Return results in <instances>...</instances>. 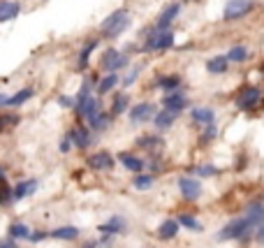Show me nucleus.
<instances>
[{
	"label": "nucleus",
	"mask_w": 264,
	"mask_h": 248,
	"mask_svg": "<svg viewBox=\"0 0 264 248\" xmlns=\"http://www.w3.org/2000/svg\"><path fill=\"white\" fill-rule=\"evenodd\" d=\"M51 237L54 239H67V241H70V239L79 237V230L72 228V225H65V228H56L54 232H51Z\"/></svg>",
	"instance_id": "c85d7f7f"
},
{
	"label": "nucleus",
	"mask_w": 264,
	"mask_h": 248,
	"mask_svg": "<svg viewBox=\"0 0 264 248\" xmlns=\"http://www.w3.org/2000/svg\"><path fill=\"white\" fill-rule=\"evenodd\" d=\"M86 165L90 169H95V172H109V169H114V158L107 151H98L86 158Z\"/></svg>",
	"instance_id": "39448f33"
},
{
	"label": "nucleus",
	"mask_w": 264,
	"mask_h": 248,
	"mask_svg": "<svg viewBox=\"0 0 264 248\" xmlns=\"http://www.w3.org/2000/svg\"><path fill=\"white\" fill-rule=\"evenodd\" d=\"M193 172L200 174V177H215V174H218V169H215L213 165H202V167H195Z\"/></svg>",
	"instance_id": "c9c22d12"
},
{
	"label": "nucleus",
	"mask_w": 264,
	"mask_h": 248,
	"mask_svg": "<svg viewBox=\"0 0 264 248\" xmlns=\"http://www.w3.org/2000/svg\"><path fill=\"white\" fill-rule=\"evenodd\" d=\"M95 243H98V241H88V243H86L84 248H95Z\"/></svg>",
	"instance_id": "c03bdc74"
},
{
	"label": "nucleus",
	"mask_w": 264,
	"mask_h": 248,
	"mask_svg": "<svg viewBox=\"0 0 264 248\" xmlns=\"http://www.w3.org/2000/svg\"><path fill=\"white\" fill-rule=\"evenodd\" d=\"M3 105H7V97L3 95V93H0V107H3Z\"/></svg>",
	"instance_id": "37998d69"
},
{
	"label": "nucleus",
	"mask_w": 264,
	"mask_h": 248,
	"mask_svg": "<svg viewBox=\"0 0 264 248\" xmlns=\"http://www.w3.org/2000/svg\"><path fill=\"white\" fill-rule=\"evenodd\" d=\"M179 232V220H164L158 228V237L160 239H174Z\"/></svg>",
	"instance_id": "5701e85b"
},
{
	"label": "nucleus",
	"mask_w": 264,
	"mask_h": 248,
	"mask_svg": "<svg viewBox=\"0 0 264 248\" xmlns=\"http://www.w3.org/2000/svg\"><path fill=\"white\" fill-rule=\"evenodd\" d=\"M255 239H257L259 243H264V223L257 228V234H255Z\"/></svg>",
	"instance_id": "a19ab883"
},
{
	"label": "nucleus",
	"mask_w": 264,
	"mask_h": 248,
	"mask_svg": "<svg viewBox=\"0 0 264 248\" xmlns=\"http://www.w3.org/2000/svg\"><path fill=\"white\" fill-rule=\"evenodd\" d=\"M227 65H229L227 56H213L206 61V70H209L211 75H223V72H227Z\"/></svg>",
	"instance_id": "6ab92c4d"
},
{
	"label": "nucleus",
	"mask_w": 264,
	"mask_h": 248,
	"mask_svg": "<svg viewBox=\"0 0 264 248\" xmlns=\"http://www.w3.org/2000/svg\"><path fill=\"white\" fill-rule=\"evenodd\" d=\"M88 95H90V84L88 81H84V84H81V88H79V93H77V114L81 112V109H84V105L86 102H88Z\"/></svg>",
	"instance_id": "7c9ffc66"
},
{
	"label": "nucleus",
	"mask_w": 264,
	"mask_h": 248,
	"mask_svg": "<svg viewBox=\"0 0 264 248\" xmlns=\"http://www.w3.org/2000/svg\"><path fill=\"white\" fill-rule=\"evenodd\" d=\"M125 218L123 216H114V218H109L105 225H100V230H102V234H118V232H125Z\"/></svg>",
	"instance_id": "dca6fc26"
},
{
	"label": "nucleus",
	"mask_w": 264,
	"mask_h": 248,
	"mask_svg": "<svg viewBox=\"0 0 264 248\" xmlns=\"http://www.w3.org/2000/svg\"><path fill=\"white\" fill-rule=\"evenodd\" d=\"M259 100H262V91L257 86H246L236 95V107H239L241 112H253L255 107L259 105Z\"/></svg>",
	"instance_id": "7ed1b4c3"
},
{
	"label": "nucleus",
	"mask_w": 264,
	"mask_h": 248,
	"mask_svg": "<svg viewBox=\"0 0 264 248\" xmlns=\"http://www.w3.org/2000/svg\"><path fill=\"white\" fill-rule=\"evenodd\" d=\"M33 95H35V93H33V88H21L16 95L7 97V105H10V107H19V105H23V102H28Z\"/></svg>",
	"instance_id": "cd10ccee"
},
{
	"label": "nucleus",
	"mask_w": 264,
	"mask_h": 248,
	"mask_svg": "<svg viewBox=\"0 0 264 248\" xmlns=\"http://www.w3.org/2000/svg\"><path fill=\"white\" fill-rule=\"evenodd\" d=\"M21 12V5L14 3V0H0V23L5 21H12L16 14Z\"/></svg>",
	"instance_id": "ddd939ff"
},
{
	"label": "nucleus",
	"mask_w": 264,
	"mask_h": 248,
	"mask_svg": "<svg viewBox=\"0 0 264 248\" xmlns=\"http://www.w3.org/2000/svg\"><path fill=\"white\" fill-rule=\"evenodd\" d=\"M193 118L197 123H204V126H213L215 112L211 109V107H195V109H193Z\"/></svg>",
	"instance_id": "f3484780"
},
{
	"label": "nucleus",
	"mask_w": 264,
	"mask_h": 248,
	"mask_svg": "<svg viewBox=\"0 0 264 248\" xmlns=\"http://www.w3.org/2000/svg\"><path fill=\"white\" fill-rule=\"evenodd\" d=\"M253 228H255V225L250 223L246 216L244 218H236V220H232V223L225 225V228L215 234V239H220V241H225V239H239V241H246Z\"/></svg>",
	"instance_id": "f257e3e1"
},
{
	"label": "nucleus",
	"mask_w": 264,
	"mask_h": 248,
	"mask_svg": "<svg viewBox=\"0 0 264 248\" xmlns=\"http://www.w3.org/2000/svg\"><path fill=\"white\" fill-rule=\"evenodd\" d=\"M0 181H5V172H3V167H0Z\"/></svg>",
	"instance_id": "a18cd8bd"
},
{
	"label": "nucleus",
	"mask_w": 264,
	"mask_h": 248,
	"mask_svg": "<svg viewBox=\"0 0 264 248\" xmlns=\"http://www.w3.org/2000/svg\"><path fill=\"white\" fill-rule=\"evenodd\" d=\"M179 12H181V3H172V5H167L162 12H160V16H158V23H155V28H158L160 33L170 31L172 21H174L176 16H179Z\"/></svg>",
	"instance_id": "0eeeda50"
},
{
	"label": "nucleus",
	"mask_w": 264,
	"mask_h": 248,
	"mask_svg": "<svg viewBox=\"0 0 264 248\" xmlns=\"http://www.w3.org/2000/svg\"><path fill=\"white\" fill-rule=\"evenodd\" d=\"M139 72H141V67H135V70H132V72H130V75L123 79V86H132V84L137 81V77H139Z\"/></svg>",
	"instance_id": "e433bc0d"
},
{
	"label": "nucleus",
	"mask_w": 264,
	"mask_h": 248,
	"mask_svg": "<svg viewBox=\"0 0 264 248\" xmlns=\"http://www.w3.org/2000/svg\"><path fill=\"white\" fill-rule=\"evenodd\" d=\"M19 121H21L19 114H0V135L14 130V126H19Z\"/></svg>",
	"instance_id": "393cba45"
},
{
	"label": "nucleus",
	"mask_w": 264,
	"mask_h": 248,
	"mask_svg": "<svg viewBox=\"0 0 264 248\" xmlns=\"http://www.w3.org/2000/svg\"><path fill=\"white\" fill-rule=\"evenodd\" d=\"M10 237L12 239H28L30 232H28V228H26L23 223H12L10 225Z\"/></svg>",
	"instance_id": "72a5a7b5"
},
{
	"label": "nucleus",
	"mask_w": 264,
	"mask_h": 248,
	"mask_svg": "<svg viewBox=\"0 0 264 248\" xmlns=\"http://www.w3.org/2000/svg\"><path fill=\"white\" fill-rule=\"evenodd\" d=\"M46 237H49V234H46V232H33V234H30V241H33V243H37V241H42V239H46Z\"/></svg>",
	"instance_id": "ea45409f"
},
{
	"label": "nucleus",
	"mask_w": 264,
	"mask_h": 248,
	"mask_svg": "<svg viewBox=\"0 0 264 248\" xmlns=\"http://www.w3.org/2000/svg\"><path fill=\"white\" fill-rule=\"evenodd\" d=\"M70 146H72V139H70V135H65L63 142H60V153H67L70 151Z\"/></svg>",
	"instance_id": "4c0bfd02"
},
{
	"label": "nucleus",
	"mask_w": 264,
	"mask_h": 248,
	"mask_svg": "<svg viewBox=\"0 0 264 248\" xmlns=\"http://www.w3.org/2000/svg\"><path fill=\"white\" fill-rule=\"evenodd\" d=\"M0 248H16L14 241H0Z\"/></svg>",
	"instance_id": "79ce46f5"
},
{
	"label": "nucleus",
	"mask_w": 264,
	"mask_h": 248,
	"mask_svg": "<svg viewBox=\"0 0 264 248\" xmlns=\"http://www.w3.org/2000/svg\"><path fill=\"white\" fill-rule=\"evenodd\" d=\"M179 225H183V228H188V230H193V232H202V225H200V220L195 216H190V213H181L179 218Z\"/></svg>",
	"instance_id": "c756f323"
},
{
	"label": "nucleus",
	"mask_w": 264,
	"mask_h": 248,
	"mask_svg": "<svg viewBox=\"0 0 264 248\" xmlns=\"http://www.w3.org/2000/svg\"><path fill=\"white\" fill-rule=\"evenodd\" d=\"M158 84H160V88H162V91H170V93H174L176 88L181 86V77H179V75L160 77V79H158Z\"/></svg>",
	"instance_id": "bb28decb"
},
{
	"label": "nucleus",
	"mask_w": 264,
	"mask_h": 248,
	"mask_svg": "<svg viewBox=\"0 0 264 248\" xmlns=\"http://www.w3.org/2000/svg\"><path fill=\"white\" fill-rule=\"evenodd\" d=\"M137 146L144 148V151H149L151 156H160L164 148V139L160 135H144L137 139Z\"/></svg>",
	"instance_id": "6e6552de"
},
{
	"label": "nucleus",
	"mask_w": 264,
	"mask_h": 248,
	"mask_svg": "<svg viewBox=\"0 0 264 248\" xmlns=\"http://www.w3.org/2000/svg\"><path fill=\"white\" fill-rule=\"evenodd\" d=\"M100 107H98V100L95 97H88V102L84 105V109L79 112V116H84L86 121H88V126H93L95 121H98V116H100Z\"/></svg>",
	"instance_id": "4468645a"
},
{
	"label": "nucleus",
	"mask_w": 264,
	"mask_h": 248,
	"mask_svg": "<svg viewBox=\"0 0 264 248\" xmlns=\"http://www.w3.org/2000/svg\"><path fill=\"white\" fill-rule=\"evenodd\" d=\"M155 107L151 105V102H139V105H135L132 109H130V121L132 123H141V121H149L151 116H153Z\"/></svg>",
	"instance_id": "9b49d317"
},
{
	"label": "nucleus",
	"mask_w": 264,
	"mask_h": 248,
	"mask_svg": "<svg viewBox=\"0 0 264 248\" xmlns=\"http://www.w3.org/2000/svg\"><path fill=\"white\" fill-rule=\"evenodd\" d=\"M246 218H248L255 228H259V225L264 223V204H250L248 211H246Z\"/></svg>",
	"instance_id": "aec40b11"
},
{
	"label": "nucleus",
	"mask_w": 264,
	"mask_h": 248,
	"mask_svg": "<svg viewBox=\"0 0 264 248\" xmlns=\"http://www.w3.org/2000/svg\"><path fill=\"white\" fill-rule=\"evenodd\" d=\"M215 135H218V130H215L213 126H209L206 128V132H204V137H202V142H209V139H213Z\"/></svg>",
	"instance_id": "58836bf2"
},
{
	"label": "nucleus",
	"mask_w": 264,
	"mask_h": 248,
	"mask_svg": "<svg viewBox=\"0 0 264 248\" xmlns=\"http://www.w3.org/2000/svg\"><path fill=\"white\" fill-rule=\"evenodd\" d=\"M132 186H135L137 190H149V188L153 186V177H151V174H137Z\"/></svg>",
	"instance_id": "473e14b6"
},
{
	"label": "nucleus",
	"mask_w": 264,
	"mask_h": 248,
	"mask_svg": "<svg viewBox=\"0 0 264 248\" xmlns=\"http://www.w3.org/2000/svg\"><path fill=\"white\" fill-rule=\"evenodd\" d=\"M10 200H14V188H10L5 181H0V207L10 204Z\"/></svg>",
	"instance_id": "f704fd0d"
},
{
	"label": "nucleus",
	"mask_w": 264,
	"mask_h": 248,
	"mask_svg": "<svg viewBox=\"0 0 264 248\" xmlns=\"http://www.w3.org/2000/svg\"><path fill=\"white\" fill-rule=\"evenodd\" d=\"M255 7L253 0H227V5H225V21H236L241 16H246L250 10Z\"/></svg>",
	"instance_id": "20e7f679"
},
{
	"label": "nucleus",
	"mask_w": 264,
	"mask_h": 248,
	"mask_svg": "<svg viewBox=\"0 0 264 248\" xmlns=\"http://www.w3.org/2000/svg\"><path fill=\"white\" fill-rule=\"evenodd\" d=\"M130 105V97L125 95V93H118V95H114V102H111V116H121V114H125V109H128Z\"/></svg>",
	"instance_id": "4be33fe9"
},
{
	"label": "nucleus",
	"mask_w": 264,
	"mask_h": 248,
	"mask_svg": "<svg viewBox=\"0 0 264 248\" xmlns=\"http://www.w3.org/2000/svg\"><path fill=\"white\" fill-rule=\"evenodd\" d=\"M118 160H121V165H123L125 169H130V172H144V160H141V158H137V156H132V153H118Z\"/></svg>",
	"instance_id": "f8f14e48"
},
{
	"label": "nucleus",
	"mask_w": 264,
	"mask_h": 248,
	"mask_svg": "<svg viewBox=\"0 0 264 248\" xmlns=\"http://www.w3.org/2000/svg\"><path fill=\"white\" fill-rule=\"evenodd\" d=\"M176 116H179V114L172 112V109H162V112H160L158 116L153 118V121H155V128H158V130H170L172 123L176 121Z\"/></svg>",
	"instance_id": "a211bd4d"
},
{
	"label": "nucleus",
	"mask_w": 264,
	"mask_h": 248,
	"mask_svg": "<svg viewBox=\"0 0 264 248\" xmlns=\"http://www.w3.org/2000/svg\"><path fill=\"white\" fill-rule=\"evenodd\" d=\"M118 81H121V79H118V75H116V72H109V75H107L105 79L100 81V86H98V93H100V95H105V93L114 91Z\"/></svg>",
	"instance_id": "a878e982"
},
{
	"label": "nucleus",
	"mask_w": 264,
	"mask_h": 248,
	"mask_svg": "<svg viewBox=\"0 0 264 248\" xmlns=\"http://www.w3.org/2000/svg\"><path fill=\"white\" fill-rule=\"evenodd\" d=\"M179 188H181V195H183L188 202H195V200L202 195V186L197 179H190V177L179 179Z\"/></svg>",
	"instance_id": "1a4fd4ad"
},
{
	"label": "nucleus",
	"mask_w": 264,
	"mask_h": 248,
	"mask_svg": "<svg viewBox=\"0 0 264 248\" xmlns=\"http://www.w3.org/2000/svg\"><path fill=\"white\" fill-rule=\"evenodd\" d=\"M102 33H105L107 37H118L121 33L125 31V28H130V14L125 10H116L111 12L109 16H107L105 21H102Z\"/></svg>",
	"instance_id": "f03ea898"
},
{
	"label": "nucleus",
	"mask_w": 264,
	"mask_h": 248,
	"mask_svg": "<svg viewBox=\"0 0 264 248\" xmlns=\"http://www.w3.org/2000/svg\"><path fill=\"white\" fill-rule=\"evenodd\" d=\"M246 58H248V49H246V46H232L227 54L229 63H244Z\"/></svg>",
	"instance_id": "2f4dec72"
},
{
	"label": "nucleus",
	"mask_w": 264,
	"mask_h": 248,
	"mask_svg": "<svg viewBox=\"0 0 264 248\" xmlns=\"http://www.w3.org/2000/svg\"><path fill=\"white\" fill-rule=\"evenodd\" d=\"M70 139H72V144H75L77 148H88V144H90V135H88V130L86 128H72L70 132Z\"/></svg>",
	"instance_id": "2eb2a0df"
},
{
	"label": "nucleus",
	"mask_w": 264,
	"mask_h": 248,
	"mask_svg": "<svg viewBox=\"0 0 264 248\" xmlns=\"http://www.w3.org/2000/svg\"><path fill=\"white\" fill-rule=\"evenodd\" d=\"M95 46H98V40H88V42L84 44V49L79 51V61H77V67H79V70H84V67L88 65L90 54L95 51Z\"/></svg>",
	"instance_id": "412c9836"
},
{
	"label": "nucleus",
	"mask_w": 264,
	"mask_h": 248,
	"mask_svg": "<svg viewBox=\"0 0 264 248\" xmlns=\"http://www.w3.org/2000/svg\"><path fill=\"white\" fill-rule=\"evenodd\" d=\"M128 63H130V58L125 56V54H121V51H116V49H107L105 56H102V67L109 70V72L121 70V67H125Z\"/></svg>",
	"instance_id": "423d86ee"
},
{
	"label": "nucleus",
	"mask_w": 264,
	"mask_h": 248,
	"mask_svg": "<svg viewBox=\"0 0 264 248\" xmlns=\"http://www.w3.org/2000/svg\"><path fill=\"white\" fill-rule=\"evenodd\" d=\"M35 190H37V181H33V179H30V181H21L19 186L14 188V200H23L26 195H33Z\"/></svg>",
	"instance_id": "b1692460"
},
{
	"label": "nucleus",
	"mask_w": 264,
	"mask_h": 248,
	"mask_svg": "<svg viewBox=\"0 0 264 248\" xmlns=\"http://www.w3.org/2000/svg\"><path fill=\"white\" fill-rule=\"evenodd\" d=\"M162 107L164 109H172V112H176V114H181L185 107H188V97H185V93L174 91V93H170V95H164Z\"/></svg>",
	"instance_id": "9d476101"
}]
</instances>
